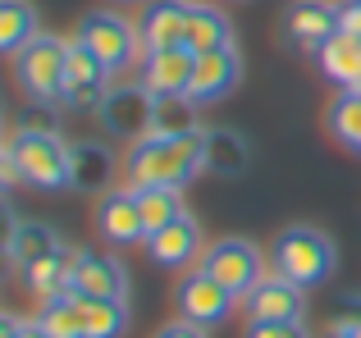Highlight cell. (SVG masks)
<instances>
[{"mask_svg":"<svg viewBox=\"0 0 361 338\" xmlns=\"http://www.w3.org/2000/svg\"><path fill=\"white\" fill-rule=\"evenodd\" d=\"M197 174H206L202 165V128L197 133H147L128 146L123 156V187L142 192V187H188Z\"/></svg>","mask_w":361,"mask_h":338,"instance_id":"cell-1","label":"cell"},{"mask_svg":"<svg viewBox=\"0 0 361 338\" xmlns=\"http://www.w3.org/2000/svg\"><path fill=\"white\" fill-rule=\"evenodd\" d=\"M334 265H338V247L325 229L316 224H288L283 233H274L270 242V270L283 275L288 284L298 288H320L334 279Z\"/></svg>","mask_w":361,"mask_h":338,"instance_id":"cell-2","label":"cell"},{"mask_svg":"<svg viewBox=\"0 0 361 338\" xmlns=\"http://www.w3.org/2000/svg\"><path fill=\"white\" fill-rule=\"evenodd\" d=\"M9 156H14L18 183L42 187V192H64V187H73V142H64L60 133L14 128Z\"/></svg>","mask_w":361,"mask_h":338,"instance_id":"cell-3","label":"cell"},{"mask_svg":"<svg viewBox=\"0 0 361 338\" xmlns=\"http://www.w3.org/2000/svg\"><path fill=\"white\" fill-rule=\"evenodd\" d=\"M69 78V42L55 32H37L14 55V82L23 87V101H60Z\"/></svg>","mask_w":361,"mask_h":338,"instance_id":"cell-4","label":"cell"},{"mask_svg":"<svg viewBox=\"0 0 361 338\" xmlns=\"http://www.w3.org/2000/svg\"><path fill=\"white\" fill-rule=\"evenodd\" d=\"M73 37H78L82 46H92L97 60L106 64L110 73H128L142 55V32L123 14H115V9H92V14H82Z\"/></svg>","mask_w":361,"mask_h":338,"instance_id":"cell-5","label":"cell"},{"mask_svg":"<svg viewBox=\"0 0 361 338\" xmlns=\"http://www.w3.org/2000/svg\"><path fill=\"white\" fill-rule=\"evenodd\" d=\"M197 270H206V275H211L215 284H224L233 297H247L265 275H270L261 247H256L252 238H215L211 247L202 251Z\"/></svg>","mask_w":361,"mask_h":338,"instance_id":"cell-6","label":"cell"},{"mask_svg":"<svg viewBox=\"0 0 361 338\" xmlns=\"http://www.w3.org/2000/svg\"><path fill=\"white\" fill-rule=\"evenodd\" d=\"M151 115H156V96L142 82H110L106 101H101L97 119L115 142H137L151 133Z\"/></svg>","mask_w":361,"mask_h":338,"instance_id":"cell-7","label":"cell"},{"mask_svg":"<svg viewBox=\"0 0 361 338\" xmlns=\"http://www.w3.org/2000/svg\"><path fill=\"white\" fill-rule=\"evenodd\" d=\"M92 224H97V238L106 242L110 251L123 247H142L147 242V220H142V206L133 187H110V192L97 196V211H92Z\"/></svg>","mask_w":361,"mask_h":338,"instance_id":"cell-8","label":"cell"},{"mask_svg":"<svg viewBox=\"0 0 361 338\" xmlns=\"http://www.w3.org/2000/svg\"><path fill=\"white\" fill-rule=\"evenodd\" d=\"M110 78H115V73L97 60V51L82 46L78 37H69V78H64L60 106L69 110V115H97L106 92H110Z\"/></svg>","mask_w":361,"mask_h":338,"instance_id":"cell-9","label":"cell"},{"mask_svg":"<svg viewBox=\"0 0 361 338\" xmlns=\"http://www.w3.org/2000/svg\"><path fill=\"white\" fill-rule=\"evenodd\" d=\"M174 306H178L183 320L202 325V330H215V325H224L233 315L238 297H233L224 284H215L206 270H188V275L178 279V288H174Z\"/></svg>","mask_w":361,"mask_h":338,"instance_id":"cell-10","label":"cell"},{"mask_svg":"<svg viewBox=\"0 0 361 338\" xmlns=\"http://www.w3.org/2000/svg\"><path fill=\"white\" fill-rule=\"evenodd\" d=\"M338 37V5L334 0H293L283 9V42L302 55H320Z\"/></svg>","mask_w":361,"mask_h":338,"instance_id":"cell-11","label":"cell"},{"mask_svg":"<svg viewBox=\"0 0 361 338\" xmlns=\"http://www.w3.org/2000/svg\"><path fill=\"white\" fill-rule=\"evenodd\" d=\"M69 293H78V297H115V302H128V270L115 261V251L78 247V256H73V275H69Z\"/></svg>","mask_w":361,"mask_h":338,"instance_id":"cell-12","label":"cell"},{"mask_svg":"<svg viewBox=\"0 0 361 338\" xmlns=\"http://www.w3.org/2000/svg\"><path fill=\"white\" fill-rule=\"evenodd\" d=\"M247 306V320H265V325H298L307 315V288L288 284L283 275H265L252 293L243 297Z\"/></svg>","mask_w":361,"mask_h":338,"instance_id":"cell-13","label":"cell"},{"mask_svg":"<svg viewBox=\"0 0 361 338\" xmlns=\"http://www.w3.org/2000/svg\"><path fill=\"white\" fill-rule=\"evenodd\" d=\"M142 251H147V261H151V265H160V270H183V265H192V261H202V251H206L202 224L183 211L178 220H169L165 229L147 233Z\"/></svg>","mask_w":361,"mask_h":338,"instance_id":"cell-14","label":"cell"},{"mask_svg":"<svg viewBox=\"0 0 361 338\" xmlns=\"http://www.w3.org/2000/svg\"><path fill=\"white\" fill-rule=\"evenodd\" d=\"M243 82V55L233 46H220V51H202L197 55V69H192V87L188 96L197 106H220L238 92Z\"/></svg>","mask_w":361,"mask_h":338,"instance_id":"cell-15","label":"cell"},{"mask_svg":"<svg viewBox=\"0 0 361 338\" xmlns=\"http://www.w3.org/2000/svg\"><path fill=\"white\" fill-rule=\"evenodd\" d=\"M202 165L211 178H224V183H233V178H243L247 169H252V146H247V137L238 128H202Z\"/></svg>","mask_w":361,"mask_h":338,"instance_id":"cell-16","label":"cell"},{"mask_svg":"<svg viewBox=\"0 0 361 338\" xmlns=\"http://www.w3.org/2000/svg\"><path fill=\"white\" fill-rule=\"evenodd\" d=\"M192 69H197V51L188 46H169V51H147L142 64V87L151 96H178L192 87Z\"/></svg>","mask_w":361,"mask_h":338,"instance_id":"cell-17","label":"cell"},{"mask_svg":"<svg viewBox=\"0 0 361 338\" xmlns=\"http://www.w3.org/2000/svg\"><path fill=\"white\" fill-rule=\"evenodd\" d=\"M188 5L192 0H151L142 14V46L147 51L188 46Z\"/></svg>","mask_w":361,"mask_h":338,"instance_id":"cell-18","label":"cell"},{"mask_svg":"<svg viewBox=\"0 0 361 338\" xmlns=\"http://www.w3.org/2000/svg\"><path fill=\"white\" fill-rule=\"evenodd\" d=\"M115 169H123V161H115V151H110L106 142H97V137L73 142V187H78V192H87V196L110 192Z\"/></svg>","mask_w":361,"mask_h":338,"instance_id":"cell-19","label":"cell"},{"mask_svg":"<svg viewBox=\"0 0 361 338\" xmlns=\"http://www.w3.org/2000/svg\"><path fill=\"white\" fill-rule=\"evenodd\" d=\"M220 46H233V23L220 5L211 0H192L188 5V51H220Z\"/></svg>","mask_w":361,"mask_h":338,"instance_id":"cell-20","label":"cell"},{"mask_svg":"<svg viewBox=\"0 0 361 338\" xmlns=\"http://www.w3.org/2000/svg\"><path fill=\"white\" fill-rule=\"evenodd\" d=\"M73 256H78V247H69L64 242L60 251H51L46 261H37V265H27L23 275V288L37 297V302H51V297H60V293H69V275H73Z\"/></svg>","mask_w":361,"mask_h":338,"instance_id":"cell-21","label":"cell"},{"mask_svg":"<svg viewBox=\"0 0 361 338\" xmlns=\"http://www.w3.org/2000/svg\"><path fill=\"white\" fill-rule=\"evenodd\" d=\"M316 60H320V73H325L338 92H361V37L338 32Z\"/></svg>","mask_w":361,"mask_h":338,"instance_id":"cell-22","label":"cell"},{"mask_svg":"<svg viewBox=\"0 0 361 338\" xmlns=\"http://www.w3.org/2000/svg\"><path fill=\"white\" fill-rule=\"evenodd\" d=\"M60 247H64V238L51 229V224H42V220H23V224H18V233H14V242H9V265L23 275L27 265L46 261L51 251H60Z\"/></svg>","mask_w":361,"mask_h":338,"instance_id":"cell-23","label":"cell"},{"mask_svg":"<svg viewBox=\"0 0 361 338\" xmlns=\"http://www.w3.org/2000/svg\"><path fill=\"white\" fill-rule=\"evenodd\" d=\"M37 32H42V18L32 0H0V55H18Z\"/></svg>","mask_w":361,"mask_h":338,"instance_id":"cell-24","label":"cell"},{"mask_svg":"<svg viewBox=\"0 0 361 338\" xmlns=\"http://www.w3.org/2000/svg\"><path fill=\"white\" fill-rule=\"evenodd\" d=\"M325 128L334 133L338 146H348L353 156H361V92H338L325 110Z\"/></svg>","mask_w":361,"mask_h":338,"instance_id":"cell-25","label":"cell"},{"mask_svg":"<svg viewBox=\"0 0 361 338\" xmlns=\"http://www.w3.org/2000/svg\"><path fill=\"white\" fill-rule=\"evenodd\" d=\"M82 302V330L87 338H123L128 330V306L115 297H78Z\"/></svg>","mask_w":361,"mask_h":338,"instance_id":"cell-26","label":"cell"},{"mask_svg":"<svg viewBox=\"0 0 361 338\" xmlns=\"http://www.w3.org/2000/svg\"><path fill=\"white\" fill-rule=\"evenodd\" d=\"M197 101L188 92L178 96H156V115H151V133H165V137H178V133H197Z\"/></svg>","mask_w":361,"mask_h":338,"instance_id":"cell-27","label":"cell"},{"mask_svg":"<svg viewBox=\"0 0 361 338\" xmlns=\"http://www.w3.org/2000/svg\"><path fill=\"white\" fill-rule=\"evenodd\" d=\"M37 320L46 325L51 338H87L78 293H60V297H51V302H42V315H37Z\"/></svg>","mask_w":361,"mask_h":338,"instance_id":"cell-28","label":"cell"},{"mask_svg":"<svg viewBox=\"0 0 361 338\" xmlns=\"http://www.w3.org/2000/svg\"><path fill=\"white\" fill-rule=\"evenodd\" d=\"M137 206H142V220H147V233H156L183 215V187H142Z\"/></svg>","mask_w":361,"mask_h":338,"instance_id":"cell-29","label":"cell"},{"mask_svg":"<svg viewBox=\"0 0 361 338\" xmlns=\"http://www.w3.org/2000/svg\"><path fill=\"white\" fill-rule=\"evenodd\" d=\"M60 101H23L14 115V128H32V133H60Z\"/></svg>","mask_w":361,"mask_h":338,"instance_id":"cell-30","label":"cell"},{"mask_svg":"<svg viewBox=\"0 0 361 338\" xmlns=\"http://www.w3.org/2000/svg\"><path fill=\"white\" fill-rule=\"evenodd\" d=\"M329 338H361V293H348L338 302L334 320H329Z\"/></svg>","mask_w":361,"mask_h":338,"instance_id":"cell-31","label":"cell"},{"mask_svg":"<svg viewBox=\"0 0 361 338\" xmlns=\"http://www.w3.org/2000/svg\"><path fill=\"white\" fill-rule=\"evenodd\" d=\"M243 338H311L307 325H265V320H247V334Z\"/></svg>","mask_w":361,"mask_h":338,"instance_id":"cell-32","label":"cell"},{"mask_svg":"<svg viewBox=\"0 0 361 338\" xmlns=\"http://www.w3.org/2000/svg\"><path fill=\"white\" fill-rule=\"evenodd\" d=\"M18 215H14V206L0 196V265H9V242H14V233H18Z\"/></svg>","mask_w":361,"mask_h":338,"instance_id":"cell-33","label":"cell"},{"mask_svg":"<svg viewBox=\"0 0 361 338\" xmlns=\"http://www.w3.org/2000/svg\"><path fill=\"white\" fill-rule=\"evenodd\" d=\"M151 338H211V330H202V325H192V320H183V315H178V320L160 325Z\"/></svg>","mask_w":361,"mask_h":338,"instance_id":"cell-34","label":"cell"},{"mask_svg":"<svg viewBox=\"0 0 361 338\" xmlns=\"http://www.w3.org/2000/svg\"><path fill=\"white\" fill-rule=\"evenodd\" d=\"M338 32L361 37V0H338Z\"/></svg>","mask_w":361,"mask_h":338,"instance_id":"cell-35","label":"cell"},{"mask_svg":"<svg viewBox=\"0 0 361 338\" xmlns=\"http://www.w3.org/2000/svg\"><path fill=\"white\" fill-rule=\"evenodd\" d=\"M9 183H18V169H14V156H9V142H0V192Z\"/></svg>","mask_w":361,"mask_h":338,"instance_id":"cell-36","label":"cell"},{"mask_svg":"<svg viewBox=\"0 0 361 338\" xmlns=\"http://www.w3.org/2000/svg\"><path fill=\"white\" fill-rule=\"evenodd\" d=\"M18 338H51V334H46V325L32 315V320H18Z\"/></svg>","mask_w":361,"mask_h":338,"instance_id":"cell-37","label":"cell"},{"mask_svg":"<svg viewBox=\"0 0 361 338\" xmlns=\"http://www.w3.org/2000/svg\"><path fill=\"white\" fill-rule=\"evenodd\" d=\"M0 338H18V315L0 311Z\"/></svg>","mask_w":361,"mask_h":338,"instance_id":"cell-38","label":"cell"},{"mask_svg":"<svg viewBox=\"0 0 361 338\" xmlns=\"http://www.w3.org/2000/svg\"><path fill=\"white\" fill-rule=\"evenodd\" d=\"M115 5H137V0H115Z\"/></svg>","mask_w":361,"mask_h":338,"instance_id":"cell-39","label":"cell"},{"mask_svg":"<svg viewBox=\"0 0 361 338\" xmlns=\"http://www.w3.org/2000/svg\"><path fill=\"white\" fill-rule=\"evenodd\" d=\"M0 133H5V115H0Z\"/></svg>","mask_w":361,"mask_h":338,"instance_id":"cell-40","label":"cell"}]
</instances>
